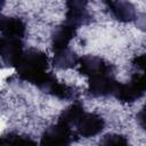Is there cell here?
Masks as SVG:
<instances>
[{
	"instance_id": "4fadbf2b",
	"label": "cell",
	"mask_w": 146,
	"mask_h": 146,
	"mask_svg": "<svg viewBox=\"0 0 146 146\" xmlns=\"http://www.w3.org/2000/svg\"><path fill=\"white\" fill-rule=\"evenodd\" d=\"M84 113H86V111H84L82 104L79 102H75L60 113L57 122H59L64 125H67L70 128H73L76 125V123L79 122V120L82 117V115Z\"/></svg>"
},
{
	"instance_id": "30bf717a",
	"label": "cell",
	"mask_w": 146,
	"mask_h": 146,
	"mask_svg": "<svg viewBox=\"0 0 146 146\" xmlns=\"http://www.w3.org/2000/svg\"><path fill=\"white\" fill-rule=\"evenodd\" d=\"M76 30H78L76 27H74L65 22L63 24L58 25L57 27H55L52 35H51L52 51H57V50L67 48L71 40L75 36Z\"/></svg>"
},
{
	"instance_id": "7c38bea8",
	"label": "cell",
	"mask_w": 146,
	"mask_h": 146,
	"mask_svg": "<svg viewBox=\"0 0 146 146\" xmlns=\"http://www.w3.org/2000/svg\"><path fill=\"white\" fill-rule=\"evenodd\" d=\"M79 57L73 51L70 47L54 51V57H52V65L54 67L58 70H66L74 67L79 63Z\"/></svg>"
},
{
	"instance_id": "3957f363",
	"label": "cell",
	"mask_w": 146,
	"mask_h": 146,
	"mask_svg": "<svg viewBox=\"0 0 146 146\" xmlns=\"http://www.w3.org/2000/svg\"><path fill=\"white\" fill-rule=\"evenodd\" d=\"M120 82H117L113 74H100L89 78L88 94L92 97L114 96Z\"/></svg>"
},
{
	"instance_id": "2e32d148",
	"label": "cell",
	"mask_w": 146,
	"mask_h": 146,
	"mask_svg": "<svg viewBox=\"0 0 146 146\" xmlns=\"http://www.w3.org/2000/svg\"><path fill=\"white\" fill-rule=\"evenodd\" d=\"M132 67L135 68V72H140L146 74V52L135 56L131 60Z\"/></svg>"
},
{
	"instance_id": "9a60e30c",
	"label": "cell",
	"mask_w": 146,
	"mask_h": 146,
	"mask_svg": "<svg viewBox=\"0 0 146 146\" xmlns=\"http://www.w3.org/2000/svg\"><path fill=\"white\" fill-rule=\"evenodd\" d=\"M99 146H129V141L123 135L107 133L100 139Z\"/></svg>"
},
{
	"instance_id": "6da1fadb",
	"label": "cell",
	"mask_w": 146,
	"mask_h": 146,
	"mask_svg": "<svg viewBox=\"0 0 146 146\" xmlns=\"http://www.w3.org/2000/svg\"><path fill=\"white\" fill-rule=\"evenodd\" d=\"M48 66V56L39 49L30 48L24 50L15 68L21 80L30 82L43 91L47 84L55 76L54 74L47 72Z\"/></svg>"
},
{
	"instance_id": "ba28073f",
	"label": "cell",
	"mask_w": 146,
	"mask_h": 146,
	"mask_svg": "<svg viewBox=\"0 0 146 146\" xmlns=\"http://www.w3.org/2000/svg\"><path fill=\"white\" fill-rule=\"evenodd\" d=\"M0 31L2 38L8 39H23L26 32V25L19 17L14 16H1Z\"/></svg>"
},
{
	"instance_id": "8fae6325",
	"label": "cell",
	"mask_w": 146,
	"mask_h": 146,
	"mask_svg": "<svg viewBox=\"0 0 146 146\" xmlns=\"http://www.w3.org/2000/svg\"><path fill=\"white\" fill-rule=\"evenodd\" d=\"M44 92L50 94L51 96L63 99V100H71V99H76L79 96V90L75 87L68 86L64 82H59L57 78H55L50 84L47 87Z\"/></svg>"
},
{
	"instance_id": "5b68a950",
	"label": "cell",
	"mask_w": 146,
	"mask_h": 146,
	"mask_svg": "<svg viewBox=\"0 0 146 146\" xmlns=\"http://www.w3.org/2000/svg\"><path fill=\"white\" fill-rule=\"evenodd\" d=\"M23 47V41L21 39H8L1 36L0 54L3 65L7 67H16L24 52Z\"/></svg>"
},
{
	"instance_id": "e0dca14e",
	"label": "cell",
	"mask_w": 146,
	"mask_h": 146,
	"mask_svg": "<svg viewBox=\"0 0 146 146\" xmlns=\"http://www.w3.org/2000/svg\"><path fill=\"white\" fill-rule=\"evenodd\" d=\"M136 119H137V122H138L139 127L141 129L146 130V105H144L140 108V111L136 115Z\"/></svg>"
},
{
	"instance_id": "5bb4252c",
	"label": "cell",
	"mask_w": 146,
	"mask_h": 146,
	"mask_svg": "<svg viewBox=\"0 0 146 146\" xmlns=\"http://www.w3.org/2000/svg\"><path fill=\"white\" fill-rule=\"evenodd\" d=\"M0 146H38V145L29 136H22L10 132L1 137Z\"/></svg>"
},
{
	"instance_id": "7a4b0ae2",
	"label": "cell",
	"mask_w": 146,
	"mask_h": 146,
	"mask_svg": "<svg viewBox=\"0 0 146 146\" xmlns=\"http://www.w3.org/2000/svg\"><path fill=\"white\" fill-rule=\"evenodd\" d=\"M75 136L72 128L57 122L43 132L40 146H70Z\"/></svg>"
},
{
	"instance_id": "ac0fdd59",
	"label": "cell",
	"mask_w": 146,
	"mask_h": 146,
	"mask_svg": "<svg viewBox=\"0 0 146 146\" xmlns=\"http://www.w3.org/2000/svg\"><path fill=\"white\" fill-rule=\"evenodd\" d=\"M135 21H136V26L139 30L146 32V13H141V14L137 15Z\"/></svg>"
},
{
	"instance_id": "277c9868",
	"label": "cell",
	"mask_w": 146,
	"mask_h": 146,
	"mask_svg": "<svg viewBox=\"0 0 146 146\" xmlns=\"http://www.w3.org/2000/svg\"><path fill=\"white\" fill-rule=\"evenodd\" d=\"M78 71L80 74L91 78L100 74H113L114 66L100 57L86 55L80 57L78 63Z\"/></svg>"
},
{
	"instance_id": "52a82bcc",
	"label": "cell",
	"mask_w": 146,
	"mask_h": 146,
	"mask_svg": "<svg viewBox=\"0 0 146 146\" xmlns=\"http://www.w3.org/2000/svg\"><path fill=\"white\" fill-rule=\"evenodd\" d=\"M66 19L65 23L79 29L82 25H87L92 21V15L87 9L86 1H68L66 3Z\"/></svg>"
},
{
	"instance_id": "9c48e42d",
	"label": "cell",
	"mask_w": 146,
	"mask_h": 146,
	"mask_svg": "<svg viewBox=\"0 0 146 146\" xmlns=\"http://www.w3.org/2000/svg\"><path fill=\"white\" fill-rule=\"evenodd\" d=\"M108 10L115 19L122 23H130L136 19L137 13L135 6L128 1H106Z\"/></svg>"
},
{
	"instance_id": "8992f818",
	"label": "cell",
	"mask_w": 146,
	"mask_h": 146,
	"mask_svg": "<svg viewBox=\"0 0 146 146\" xmlns=\"http://www.w3.org/2000/svg\"><path fill=\"white\" fill-rule=\"evenodd\" d=\"M76 133L83 138L95 137L100 133L105 127L104 119L96 113H84L75 125Z\"/></svg>"
}]
</instances>
